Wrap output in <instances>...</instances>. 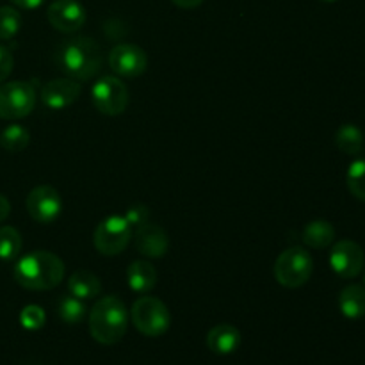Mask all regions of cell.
<instances>
[{
	"instance_id": "2",
	"label": "cell",
	"mask_w": 365,
	"mask_h": 365,
	"mask_svg": "<svg viewBox=\"0 0 365 365\" xmlns=\"http://www.w3.org/2000/svg\"><path fill=\"white\" fill-rule=\"evenodd\" d=\"M13 277L27 291H50L64 278V262L52 252H31L16 262Z\"/></svg>"
},
{
	"instance_id": "26",
	"label": "cell",
	"mask_w": 365,
	"mask_h": 365,
	"mask_svg": "<svg viewBox=\"0 0 365 365\" xmlns=\"http://www.w3.org/2000/svg\"><path fill=\"white\" fill-rule=\"evenodd\" d=\"M46 323V314L41 307L38 305H27L20 312V324L25 330H41Z\"/></svg>"
},
{
	"instance_id": "3",
	"label": "cell",
	"mask_w": 365,
	"mask_h": 365,
	"mask_svg": "<svg viewBox=\"0 0 365 365\" xmlns=\"http://www.w3.org/2000/svg\"><path fill=\"white\" fill-rule=\"evenodd\" d=\"M128 312L118 296H103L89 312V331L103 346L118 344L127 334Z\"/></svg>"
},
{
	"instance_id": "13",
	"label": "cell",
	"mask_w": 365,
	"mask_h": 365,
	"mask_svg": "<svg viewBox=\"0 0 365 365\" xmlns=\"http://www.w3.org/2000/svg\"><path fill=\"white\" fill-rule=\"evenodd\" d=\"M135 250L146 259H163L170 250V237L159 225L145 223L132 234Z\"/></svg>"
},
{
	"instance_id": "16",
	"label": "cell",
	"mask_w": 365,
	"mask_h": 365,
	"mask_svg": "<svg viewBox=\"0 0 365 365\" xmlns=\"http://www.w3.org/2000/svg\"><path fill=\"white\" fill-rule=\"evenodd\" d=\"M68 291L75 298L86 302V299H93L100 296L102 284H100V278L89 269H77L68 278Z\"/></svg>"
},
{
	"instance_id": "7",
	"label": "cell",
	"mask_w": 365,
	"mask_h": 365,
	"mask_svg": "<svg viewBox=\"0 0 365 365\" xmlns=\"http://www.w3.org/2000/svg\"><path fill=\"white\" fill-rule=\"evenodd\" d=\"M132 227L125 216H109L100 221L93 234L95 248L106 257H116L123 252L132 241Z\"/></svg>"
},
{
	"instance_id": "20",
	"label": "cell",
	"mask_w": 365,
	"mask_h": 365,
	"mask_svg": "<svg viewBox=\"0 0 365 365\" xmlns=\"http://www.w3.org/2000/svg\"><path fill=\"white\" fill-rule=\"evenodd\" d=\"M335 145L346 155H360L364 152V132L356 125L344 123L335 134Z\"/></svg>"
},
{
	"instance_id": "14",
	"label": "cell",
	"mask_w": 365,
	"mask_h": 365,
	"mask_svg": "<svg viewBox=\"0 0 365 365\" xmlns=\"http://www.w3.org/2000/svg\"><path fill=\"white\" fill-rule=\"evenodd\" d=\"M81 91V84L73 78H53L41 88V102L52 110L66 109L78 98Z\"/></svg>"
},
{
	"instance_id": "12",
	"label": "cell",
	"mask_w": 365,
	"mask_h": 365,
	"mask_svg": "<svg viewBox=\"0 0 365 365\" xmlns=\"http://www.w3.org/2000/svg\"><path fill=\"white\" fill-rule=\"evenodd\" d=\"M50 25L63 34H73L86 24V9L77 0H53L46 11Z\"/></svg>"
},
{
	"instance_id": "10",
	"label": "cell",
	"mask_w": 365,
	"mask_h": 365,
	"mask_svg": "<svg viewBox=\"0 0 365 365\" xmlns=\"http://www.w3.org/2000/svg\"><path fill=\"white\" fill-rule=\"evenodd\" d=\"M109 66L118 77L135 78L148 68V56L138 45L121 43L109 52Z\"/></svg>"
},
{
	"instance_id": "1",
	"label": "cell",
	"mask_w": 365,
	"mask_h": 365,
	"mask_svg": "<svg viewBox=\"0 0 365 365\" xmlns=\"http://www.w3.org/2000/svg\"><path fill=\"white\" fill-rule=\"evenodd\" d=\"M53 59L68 78L77 82L89 81L102 70V48L88 36H75L61 43Z\"/></svg>"
},
{
	"instance_id": "19",
	"label": "cell",
	"mask_w": 365,
	"mask_h": 365,
	"mask_svg": "<svg viewBox=\"0 0 365 365\" xmlns=\"http://www.w3.org/2000/svg\"><path fill=\"white\" fill-rule=\"evenodd\" d=\"M303 242L314 250H324L331 246L335 241V228L330 221L316 220L310 221L305 228H303Z\"/></svg>"
},
{
	"instance_id": "17",
	"label": "cell",
	"mask_w": 365,
	"mask_h": 365,
	"mask_svg": "<svg viewBox=\"0 0 365 365\" xmlns=\"http://www.w3.org/2000/svg\"><path fill=\"white\" fill-rule=\"evenodd\" d=\"M128 287L134 292L145 294L150 292L157 284V271L148 260H135L127 269Z\"/></svg>"
},
{
	"instance_id": "8",
	"label": "cell",
	"mask_w": 365,
	"mask_h": 365,
	"mask_svg": "<svg viewBox=\"0 0 365 365\" xmlns=\"http://www.w3.org/2000/svg\"><path fill=\"white\" fill-rule=\"evenodd\" d=\"M91 100L98 113L106 116H120L128 107V89L121 78L107 75L93 84Z\"/></svg>"
},
{
	"instance_id": "32",
	"label": "cell",
	"mask_w": 365,
	"mask_h": 365,
	"mask_svg": "<svg viewBox=\"0 0 365 365\" xmlns=\"http://www.w3.org/2000/svg\"><path fill=\"white\" fill-rule=\"evenodd\" d=\"M321 2H337V0H321Z\"/></svg>"
},
{
	"instance_id": "29",
	"label": "cell",
	"mask_w": 365,
	"mask_h": 365,
	"mask_svg": "<svg viewBox=\"0 0 365 365\" xmlns=\"http://www.w3.org/2000/svg\"><path fill=\"white\" fill-rule=\"evenodd\" d=\"M11 214V203L9 200L6 198L4 195H0V223H4V221L9 217Z\"/></svg>"
},
{
	"instance_id": "9",
	"label": "cell",
	"mask_w": 365,
	"mask_h": 365,
	"mask_svg": "<svg viewBox=\"0 0 365 365\" xmlns=\"http://www.w3.org/2000/svg\"><path fill=\"white\" fill-rule=\"evenodd\" d=\"M27 212L36 223L50 225L61 216L63 210V200H61L57 189L52 185H38L29 192L25 200Z\"/></svg>"
},
{
	"instance_id": "31",
	"label": "cell",
	"mask_w": 365,
	"mask_h": 365,
	"mask_svg": "<svg viewBox=\"0 0 365 365\" xmlns=\"http://www.w3.org/2000/svg\"><path fill=\"white\" fill-rule=\"evenodd\" d=\"M177 7H182V9H195V7L202 6L203 0H171Z\"/></svg>"
},
{
	"instance_id": "6",
	"label": "cell",
	"mask_w": 365,
	"mask_h": 365,
	"mask_svg": "<svg viewBox=\"0 0 365 365\" xmlns=\"http://www.w3.org/2000/svg\"><path fill=\"white\" fill-rule=\"evenodd\" d=\"M36 89L31 82L13 81L0 84V118L21 120L36 107Z\"/></svg>"
},
{
	"instance_id": "18",
	"label": "cell",
	"mask_w": 365,
	"mask_h": 365,
	"mask_svg": "<svg viewBox=\"0 0 365 365\" xmlns=\"http://www.w3.org/2000/svg\"><path fill=\"white\" fill-rule=\"evenodd\" d=\"M339 309L348 319H360L365 316V287L359 284L346 285L339 294Z\"/></svg>"
},
{
	"instance_id": "21",
	"label": "cell",
	"mask_w": 365,
	"mask_h": 365,
	"mask_svg": "<svg viewBox=\"0 0 365 365\" xmlns=\"http://www.w3.org/2000/svg\"><path fill=\"white\" fill-rule=\"evenodd\" d=\"M57 314L66 324H78L86 317V305L73 294H63L57 302Z\"/></svg>"
},
{
	"instance_id": "24",
	"label": "cell",
	"mask_w": 365,
	"mask_h": 365,
	"mask_svg": "<svg viewBox=\"0 0 365 365\" xmlns=\"http://www.w3.org/2000/svg\"><path fill=\"white\" fill-rule=\"evenodd\" d=\"M346 184L349 192L360 202H365V159H359L351 163L348 175H346Z\"/></svg>"
},
{
	"instance_id": "27",
	"label": "cell",
	"mask_w": 365,
	"mask_h": 365,
	"mask_svg": "<svg viewBox=\"0 0 365 365\" xmlns=\"http://www.w3.org/2000/svg\"><path fill=\"white\" fill-rule=\"evenodd\" d=\"M125 217H127L128 225H130L132 230H134V228H139L145 223H148L150 212L145 205H134L127 210Z\"/></svg>"
},
{
	"instance_id": "30",
	"label": "cell",
	"mask_w": 365,
	"mask_h": 365,
	"mask_svg": "<svg viewBox=\"0 0 365 365\" xmlns=\"http://www.w3.org/2000/svg\"><path fill=\"white\" fill-rule=\"evenodd\" d=\"M14 6L21 7V9H36V7L41 6L45 0H11Z\"/></svg>"
},
{
	"instance_id": "25",
	"label": "cell",
	"mask_w": 365,
	"mask_h": 365,
	"mask_svg": "<svg viewBox=\"0 0 365 365\" xmlns=\"http://www.w3.org/2000/svg\"><path fill=\"white\" fill-rule=\"evenodd\" d=\"M21 14L14 7L4 6L0 7V39L9 41L20 32Z\"/></svg>"
},
{
	"instance_id": "4",
	"label": "cell",
	"mask_w": 365,
	"mask_h": 365,
	"mask_svg": "<svg viewBox=\"0 0 365 365\" xmlns=\"http://www.w3.org/2000/svg\"><path fill=\"white\" fill-rule=\"evenodd\" d=\"M314 271V260L305 248L292 246L282 252L274 262L273 273L278 284L287 289L303 287L310 280Z\"/></svg>"
},
{
	"instance_id": "22",
	"label": "cell",
	"mask_w": 365,
	"mask_h": 365,
	"mask_svg": "<svg viewBox=\"0 0 365 365\" xmlns=\"http://www.w3.org/2000/svg\"><path fill=\"white\" fill-rule=\"evenodd\" d=\"M21 253V235L14 227H0V260L13 262Z\"/></svg>"
},
{
	"instance_id": "15",
	"label": "cell",
	"mask_w": 365,
	"mask_h": 365,
	"mask_svg": "<svg viewBox=\"0 0 365 365\" xmlns=\"http://www.w3.org/2000/svg\"><path fill=\"white\" fill-rule=\"evenodd\" d=\"M207 346L216 355H230L241 346V331L232 324H217L207 334Z\"/></svg>"
},
{
	"instance_id": "23",
	"label": "cell",
	"mask_w": 365,
	"mask_h": 365,
	"mask_svg": "<svg viewBox=\"0 0 365 365\" xmlns=\"http://www.w3.org/2000/svg\"><path fill=\"white\" fill-rule=\"evenodd\" d=\"M29 141H31V134L21 125H9L0 134V146L11 153H18L27 148Z\"/></svg>"
},
{
	"instance_id": "28",
	"label": "cell",
	"mask_w": 365,
	"mask_h": 365,
	"mask_svg": "<svg viewBox=\"0 0 365 365\" xmlns=\"http://www.w3.org/2000/svg\"><path fill=\"white\" fill-rule=\"evenodd\" d=\"M13 66H14L13 53H11L9 48L0 45V84L9 77L11 71H13Z\"/></svg>"
},
{
	"instance_id": "11",
	"label": "cell",
	"mask_w": 365,
	"mask_h": 365,
	"mask_svg": "<svg viewBox=\"0 0 365 365\" xmlns=\"http://www.w3.org/2000/svg\"><path fill=\"white\" fill-rule=\"evenodd\" d=\"M364 250L351 239L335 242L330 253V266L341 278H356L364 269Z\"/></svg>"
},
{
	"instance_id": "5",
	"label": "cell",
	"mask_w": 365,
	"mask_h": 365,
	"mask_svg": "<svg viewBox=\"0 0 365 365\" xmlns=\"http://www.w3.org/2000/svg\"><path fill=\"white\" fill-rule=\"evenodd\" d=\"M130 317L135 330L141 331L146 337H160L166 334L171 323L168 307L153 296H143V298L135 299L130 310Z\"/></svg>"
}]
</instances>
